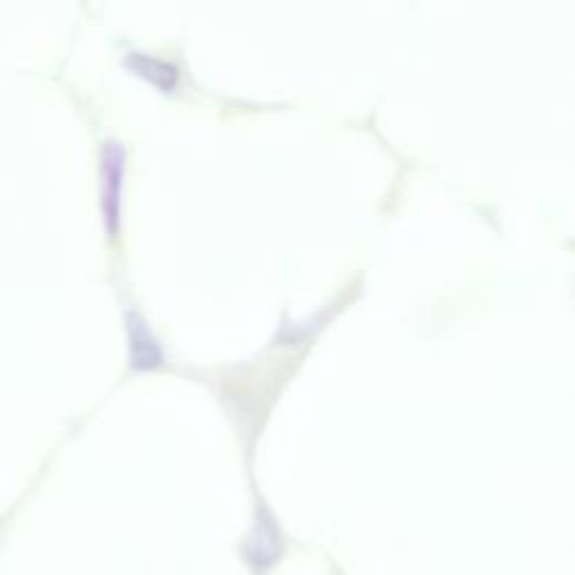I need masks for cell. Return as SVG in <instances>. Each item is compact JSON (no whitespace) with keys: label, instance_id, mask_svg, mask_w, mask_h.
Masks as SVG:
<instances>
[{"label":"cell","instance_id":"cell-1","mask_svg":"<svg viewBox=\"0 0 575 575\" xmlns=\"http://www.w3.org/2000/svg\"><path fill=\"white\" fill-rule=\"evenodd\" d=\"M126 152L124 144L115 137L104 139L99 154V176H101V214L106 232L113 236L119 227L121 209V185H124Z\"/></svg>","mask_w":575,"mask_h":575},{"label":"cell","instance_id":"cell-2","mask_svg":"<svg viewBox=\"0 0 575 575\" xmlns=\"http://www.w3.org/2000/svg\"><path fill=\"white\" fill-rule=\"evenodd\" d=\"M126 333H128V358L133 369H154L165 362V349L152 327L139 315L137 309H126Z\"/></svg>","mask_w":575,"mask_h":575},{"label":"cell","instance_id":"cell-3","mask_svg":"<svg viewBox=\"0 0 575 575\" xmlns=\"http://www.w3.org/2000/svg\"><path fill=\"white\" fill-rule=\"evenodd\" d=\"M126 66L133 68L137 75L152 79L154 84H158L160 88L165 90H172L176 88L178 84V66L169 59H163V57H156L152 52H142V50H128L126 57H124Z\"/></svg>","mask_w":575,"mask_h":575}]
</instances>
